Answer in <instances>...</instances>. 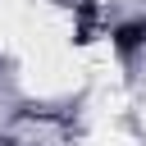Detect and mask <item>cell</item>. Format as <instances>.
I'll return each mask as SVG.
<instances>
[{
	"mask_svg": "<svg viewBox=\"0 0 146 146\" xmlns=\"http://www.w3.org/2000/svg\"><path fill=\"white\" fill-rule=\"evenodd\" d=\"M141 41H146V18H137V23H123V27L114 32V46H119V50H137Z\"/></svg>",
	"mask_w": 146,
	"mask_h": 146,
	"instance_id": "obj_1",
	"label": "cell"
}]
</instances>
